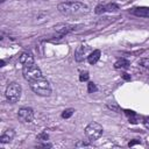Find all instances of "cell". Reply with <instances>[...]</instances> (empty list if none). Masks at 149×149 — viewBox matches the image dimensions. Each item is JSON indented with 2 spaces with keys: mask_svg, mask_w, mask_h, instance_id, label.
<instances>
[{
  "mask_svg": "<svg viewBox=\"0 0 149 149\" xmlns=\"http://www.w3.org/2000/svg\"><path fill=\"white\" fill-rule=\"evenodd\" d=\"M76 147H88V146H91L88 142H85V141H81V142H77L76 144H74Z\"/></svg>",
  "mask_w": 149,
  "mask_h": 149,
  "instance_id": "cell-19",
  "label": "cell"
},
{
  "mask_svg": "<svg viewBox=\"0 0 149 149\" xmlns=\"http://www.w3.org/2000/svg\"><path fill=\"white\" fill-rule=\"evenodd\" d=\"M86 50H87V48H86L85 45H83V44H80L79 47H77V49H76V51H74V59H76L77 62L84 61V56H85V54H86Z\"/></svg>",
  "mask_w": 149,
  "mask_h": 149,
  "instance_id": "cell-12",
  "label": "cell"
},
{
  "mask_svg": "<svg viewBox=\"0 0 149 149\" xmlns=\"http://www.w3.org/2000/svg\"><path fill=\"white\" fill-rule=\"evenodd\" d=\"M22 74H23V78L27 81H29V83H31L34 80H37V79H40V78L43 77L41 69L35 63L29 64V65H23V68H22Z\"/></svg>",
  "mask_w": 149,
  "mask_h": 149,
  "instance_id": "cell-3",
  "label": "cell"
},
{
  "mask_svg": "<svg viewBox=\"0 0 149 149\" xmlns=\"http://www.w3.org/2000/svg\"><path fill=\"white\" fill-rule=\"evenodd\" d=\"M130 13L139 17L149 19V7H136V8H133Z\"/></svg>",
  "mask_w": 149,
  "mask_h": 149,
  "instance_id": "cell-10",
  "label": "cell"
},
{
  "mask_svg": "<svg viewBox=\"0 0 149 149\" xmlns=\"http://www.w3.org/2000/svg\"><path fill=\"white\" fill-rule=\"evenodd\" d=\"M38 147H42V148H51L52 144H51V143H42V144H40Z\"/></svg>",
  "mask_w": 149,
  "mask_h": 149,
  "instance_id": "cell-22",
  "label": "cell"
},
{
  "mask_svg": "<svg viewBox=\"0 0 149 149\" xmlns=\"http://www.w3.org/2000/svg\"><path fill=\"white\" fill-rule=\"evenodd\" d=\"M140 65H142V66H146V68H149V59H141L140 61Z\"/></svg>",
  "mask_w": 149,
  "mask_h": 149,
  "instance_id": "cell-20",
  "label": "cell"
},
{
  "mask_svg": "<svg viewBox=\"0 0 149 149\" xmlns=\"http://www.w3.org/2000/svg\"><path fill=\"white\" fill-rule=\"evenodd\" d=\"M76 29L74 26L72 24H69V23H58L54 27V30L56 31V34H58L59 36H64L71 31H73Z\"/></svg>",
  "mask_w": 149,
  "mask_h": 149,
  "instance_id": "cell-7",
  "label": "cell"
},
{
  "mask_svg": "<svg viewBox=\"0 0 149 149\" xmlns=\"http://www.w3.org/2000/svg\"><path fill=\"white\" fill-rule=\"evenodd\" d=\"M19 62H20L22 65H29V64L35 63V62H34V56H33V54L29 52V51H23V52L20 55V57H19Z\"/></svg>",
  "mask_w": 149,
  "mask_h": 149,
  "instance_id": "cell-9",
  "label": "cell"
},
{
  "mask_svg": "<svg viewBox=\"0 0 149 149\" xmlns=\"http://www.w3.org/2000/svg\"><path fill=\"white\" fill-rule=\"evenodd\" d=\"M88 77H90V74H88L87 71H81L80 74H79V80L80 81H86V80H88Z\"/></svg>",
  "mask_w": 149,
  "mask_h": 149,
  "instance_id": "cell-17",
  "label": "cell"
},
{
  "mask_svg": "<svg viewBox=\"0 0 149 149\" xmlns=\"http://www.w3.org/2000/svg\"><path fill=\"white\" fill-rule=\"evenodd\" d=\"M36 139H37V140H41V141H47V140L49 139V135H48L47 133H41V134L37 135Z\"/></svg>",
  "mask_w": 149,
  "mask_h": 149,
  "instance_id": "cell-18",
  "label": "cell"
},
{
  "mask_svg": "<svg viewBox=\"0 0 149 149\" xmlns=\"http://www.w3.org/2000/svg\"><path fill=\"white\" fill-rule=\"evenodd\" d=\"M128 66H129V62L126 58H120L114 63L115 69H127Z\"/></svg>",
  "mask_w": 149,
  "mask_h": 149,
  "instance_id": "cell-14",
  "label": "cell"
},
{
  "mask_svg": "<svg viewBox=\"0 0 149 149\" xmlns=\"http://www.w3.org/2000/svg\"><path fill=\"white\" fill-rule=\"evenodd\" d=\"M97 86H95V84L93 83V81H90L88 84H87V92L88 93H94V92H97Z\"/></svg>",
  "mask_w": 149,
  "mask_h": 149,
  "instance_id": "cell-16",
  "label": "cell"
},
{
  "mask_svg": "<svg viewBox=\"0 0 149 149\" xmlns=\"http://www.w3.org/2000/svg\"><path fill=\"white\" fill-rule=\"evenodd\" d=\"M136 143H140V141H139V140H134V141H130V142L128 143V146H129V147H133V146H134V144H136Z\"/></svg>",
  "mask_w": 149,
  "mask_h": 149,
  "instance_id": "cell-24",
  "label": "cell"
},
{
  "mask_svg": "<svg viewBox=\"0 0 149 149\" xmlns=\"http://www.w3.org/2000/svg\"><path fill=\"white\" fill-rule=\"evenodd\" d=\"M122 77H123L126 80H130V76H128V73H122Z\"/></svg>",
  "mask_w": 149,
  "mask_h": 149,
  "instance_id": "cell-25",
  "label": "cell"
},
{
  "mask_svg": "<svg viewBox=\"0 0 149 149\" xmlns=\"http://www.w3.org/2000/svg\"><path fill=\"white\" fill-rule=\"evenodd\" d=\"M30 85V88L33 90L34 93H36L37 95H41V97H49L51 94V86H50V83L44 78H40L37 80H34L31 83H29Z\"/></svg>",
  "mask_w": 149,
  "mask_h": 149,
  "instance_id": "cell-2",
  "label": "cell"
},
{
  "mask_svg": "<svg viewBox=\"0 0 149 149\" xmlns=\"http://www.w3.org/2000/svg\"><path fill=\"white\" fill-rule=\"evenodd\" d=\"M17 119L23 123H29L34 119V111L30 107H21L17 111Z\"/></svg>",
  "mask_w": 149,
  "mask_h": 149,
  "instance_id": "cell-6",
  "label": "cell"
},
{
  "mask_svg": "<svg viewBox=\"0 0 149 149\" xmlns=\"http://www.w3.org/2000/svg\"><path fill=\"white\" fill-rule=\"evenodd\" d=\"M21 93H22V87L19 83H9L7 88H6V92H5V95H6V99L12 102V104H15L20 100L21 98Z\"/></svg>",
  "mask_w": 149,
  "mask_h": 149,
  "instance_id": "cell-4",
  "label": "cell"
},
{
  "mask_svg": "<svg viewBox=\"0 0 149 149\" xmlns=\"http://www.w3.org/2000/svg\"><path fill=\"white\" fill-rule=\"evenodd\" d=\"M100 55H101V51H100L99 49L93 50V51L87 56V62H88L91 65H94V64L100 59Z\"/></svg>",
  "mask_w": 149,
  "mask_h": 149,
  "instance_id": "cell-13",
  "label": "cell"
},
{
  "mask_svg": "<svg viewBox=\"0 0 149 149\" xmlns=\"http://www.w3.org/2000/svg\"><path fill=\"white\" fill-rule=\"evenodd\" d=\"M14 135H15V132L13 129L5 130L0 136V143H9L14 139Z\"/></svg>",
  "mask_w": 149,
  "mask_h": 149,
  "instance_id": "cell-11",
  "label": "cell"
},
{
  "mask_svg": "<svg viewBox=\"0 0 149 149\" xmlns=\"http://www.w3.org/2000/svg\"><path fill=\"white\" fill-rule=\"evenodd\" d=\"M57 9L64 16H74V15L87 13L88 7L79 1H66V2L59 3L57 6Z\"/></svg>",
  "mask_w": 149,
  "mask_h": 149,
  "instance_id": "cell-1",
  "label": "cell"
},
{
  "mask_svg": "<svg viewBox=\"0 0 149 149\" xmlns=\"http://www.w3.org/2000/svg\"><path fill=\"white\" fill-rule=\"evenodd\" d=\"M143 125H144V127H146V128H149V118L143 119Z\"/></svg>",
  "mask_w": 149,
  "mask_h": 149,
  "instance_id": "cell-23",
  "label": "cell"
},
{
  "mask_svg": "<svg viewBox=\"0 0 149 149\" xmlns=\"http://www.w3.org/2000/svg\"><path fill=\"white\" fill-rule=\"evenodd\" d=\"M5 1H6V0H0V2H1V3H2V2H5Z\"/></svg>",
  "mask_w": 149,
  "mask_h": 149,
  "instance_id": "cell-26",
  "label": "cell"
},
{
  "mask_svg": "<svg viewBox=\"0 0 149 149\" xmlns=\"http://www.w3.org/2000/svg\"><path fill=\"white\" fill-rule=\"evenodd\" d=\"M119 6L116 3H107V5H98L94 9L95 14H102L105 12H116Z\"/></svg>",
  "mask_w": 149,
  "mask_h": 149,
  "instance_id": "cell-8",
  "label": "cell"
},
{
  "mask_svg": "<svg viewBox=\"0 0 149 149\" xmlns=\"http://www.w3.org/2000/svg\"><path fill=\"white\" fill-rule=\"evenodd\" d=\"M125 113H126L127 115H130V116H135V115H136V113H135V112H133V111H128V109H126V111H125Z\"/></svg>",
  "mask_w": 149,
  "mask_h": 149,
  "instance_id": "cell-21",
  "label": "cell"
},
{
  "mask_svg": "<svg viewBox=\"0 0 149 149\" xmlns=\"http://www.w3.org/2000/svg\"><path fill=\"white\" fill-rule=\"evenodd\" d=\"M73 112H74L73 108H66V109L63 111V113H62V118H63V119H69V118L72 116Z\"/></svg>",
  "mask_w": 149,
  "mask_h": 149,
  "instance_id": "cell-15",
  "label": "cell"
},
{
  "mask_svg": "<svg viewBox=\"0 0 149 149\" xmlns=\"http://www.w3.org/2000/svg\"><path fill=\"white\" fill-rule=\"evenodd\" d=\"M104 128L98 122H90L85 128V135L90 141H95L102 135Z\"/></svg>",
  "mask_w": 149,
  "mask_h": 149,
  "instance_id": "cell-5",
  "label": "cell"
}]
</instances>
